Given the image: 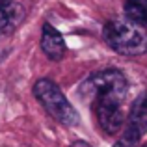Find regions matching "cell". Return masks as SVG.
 Here are the masks:
<instances>
[{
    "mask_svg": "<svg viewBox=\"0 0 147 147\" xmlns=\"http://www.w3.org/2000/svg\"><path fill=\"white\" fill-rule=\"evenodd\" d=\"M125 19L138 26H147V0H125Z\"/></svg>",
    "mask_w": 147,
    "mask_h": 147,
    "instance_id": "obj_7",
    "label": "cell"
},
{
    "mask_svg": "<svg viewBox=\"0 0 147 147\" xmlns=\"http://www.w3.org/2000/svg\"><path fill=\"white\" fill-rule=\"evenodd\" d=\"M104 41L123 56H140L147 52V32L129 19H114L102 30Z\"/></svg>",
    "mask_w": 147,
    "mask_h": 147,
    "instance_id": "obj_2",
    "label": "cell"
},
{
    "mask_svg": "<svg viewBox=\"0 0 147 147\" xmlns=\"http://www.w3.org/2000/svg\"><path fill=\"white\" fill-rule=\"evenodd\" d=\"M127 78L117 69H104L91 75L80 86L84 99L93 102V112L97 115L100 129L106 134H117L125 125V97Z\"/></svg>",
    "mask_w": 147,
    "mask_h": 147,
    "instance_id": "obj_1",
    "label": "cell"
},
{
    "mask_svg": "<svg viewBox=\"0 0 147 147\" xmlns=\"http://www.w3.org/2000/svg\"><path fill=\"white\" fill-rule=\"evenodd\" d=\"M145 132H147V93L140 95L134 100L129 114V125H127L123 138L134 145Z\"/></svg>",
    "mask_w": 147,
    "mask_h": 147,
    "instance_id": "obj_4",
    "label": "cell"
},
{
    "mask_svg": "<svg viewBox=\"0 0 147 147\" xmlns=\"http://www.w3.org/2000/svg\"><path fill=\"white\" fill-rule=\"evenodd\" d=\"M114 147H132V144H130V142H127L125 138H121V140H119Z\"/></svg>",
    "mask_w": 147,
    "mask_h": 147,
    "instance_id": "obj_8",
    "label": "cell"
},
{
    "mask_svg": "<svg viewBox=\"0 0 147 147\" xmlns=\"http://www.w3.org/2000/svg\"><path fill=\"white\" fill-rule=\"evenodd\" d=\"M71 147H91L88 142H82V140H78V142H75V144H71Z\"/></svg>",
    "mask_w": 147,
    "mask_h": 147,
    "instance_id": "obj_9",
    "label": "cell"
},
{
    "mask_svg": "<svg viewBox=\"0 0 147 147\" xmlns=\"http://www.w3.org/2000/svg\"><path fill=\"white\" fill-rule=\"evenodd\" d=\"M34 97L49 112L50 117H54L58 123H61L65 127L78 125L80 115L76 112V108L67 100L63 91L60 90V86L56 82H52L50 78H39L34 84Z\"/></svg>",
    "mask_w": 147,
    "mask_h": 147,
    "instance_id": "obj_3",
    "label": "cell"
},
{
    "mask_svg": "<svg viewBox=\"0 0 147 147\" xmlns=\"http://www.w3.org/2000/svg\"><path fill=\"white\" fill-rule=\"evenodd\" d=\"M22 19V7L15 0H0V36L13 32Z\"/></svg>",
    "mask_w": 147,
    "mask_h": 147,
    "instance_id": "obj_6",
    "label": "cell"
},
{
    "mask_svg": "<svg viewBox=\"0 0 147 147\" xmlns=\"http://www.w3.org/2000/svg\"><path fill=\"white\" fill-rule=\"evenodd\" d=\"M41 50L43 54L52 61H60L65 56V41L63 36L54 28L52 24L45 22L43 34H41Z\"/></svg>",
    "mask_w": 147,
    "mask_h": 147,
    "instance_id": "obj_5",
    "label": "cell"
}]
</instances>
